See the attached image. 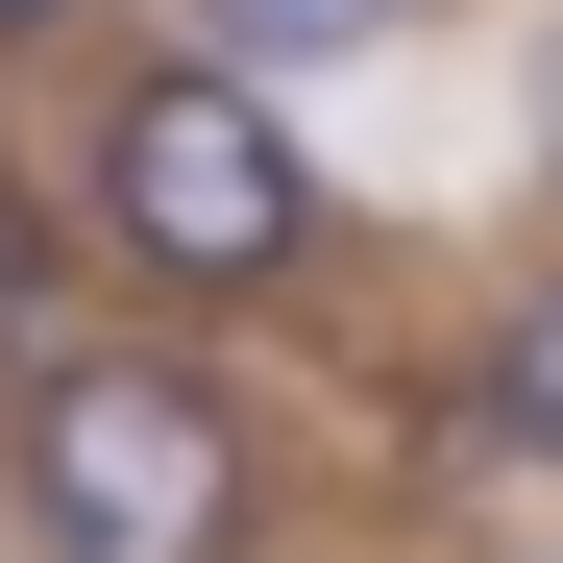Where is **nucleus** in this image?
Wrapping results in <instances>:
<instances>
[{
  "instance_id": "nucleus-1",
  "label": "nucleus",
  "mask_w": 563,
  "mask_h": 563,
  "mask_svg": "<svg viewBox=\"0 0 563 563\" xmlns=\"http://www.w3.org/2000/svg\"><path fill=\"white\" fill-rule=\"evenodd\" d=\"M269 441L197 343H49L0 393V539L25 563H245Z\"/></svg>"
},
{
  "instance_id": "nucleus-2",
  "label": "nucleus",
  "mask_w": 563,
  "mask_h": 563,
  "mask_svg": "<svg viewBox=\"0 0 563 563\" xmlns=\"http://www.w3.org/2000/svg\"><path fill=\"white\" fill-rule=\"evenodd\" d=\"M99 245L147 269V295H269V269L319 245V147H295V99L221 74V49L123 74V99H99Z\"/></svg>"
},
{
  "instance_id": "nucleus-3",
  "label": "nucleus",
  "mask_w": 563,
  "mask_h": 563,
  "mask_svg": "<svg viewBox=\"0 0 563 563\" xmlns=\"http://www.w3.org/2000/svg\"><path fill=\"white\" fill-rule=\"evenodd\" d=\"M49 343H74V245H49V197H25V172H0V393H25Z\"/></svg>"
},
{
  "instance_id": "nucleus-4",
  "label": "nucleus",
  "mask_w": 563,
  "mask_h": 563,
  "mask_svg": "<svg viewBox=\"0 0 563 563\" xmlns=\"http://www.w3.org/2000/svg\"><path fill=\"white\" fill-rule=\"evenodd\" d=\"M367 25H417V0H197L221 74H319V49H367Z\"/></svg>"
},
{
  "instance_id": "nucleus-5",
  "label": "nucleus",
  "mask_w": 563,
  "mask_h": 563,
  "mask_svg": "<svg viewBox=\"0 0 563 563\" xmlns=\"http://www.w3.org/2000/svg\"><path fill=\"white\" fill-rule=\"evenodd\" d=\"M490 441H515V465H563V269L490 319Z\"/></svg>"
},
{
  "instance_id": "nucleus-6",
  "label": "nucleus",
  "mask_w": 563,
  "mask_h": 563,
  "mask_svg": "<svg viewBox=\"0 0 563 563\" xmlns=\"http://www.w3.org/2000/svg\"><path fill=\"white\" fill-rule=\"evenodd\" d=\"M49 25H74V0H0V49H49Z\"/></svg>"
}]
</instances>
